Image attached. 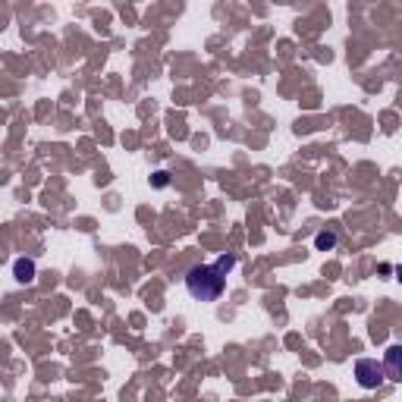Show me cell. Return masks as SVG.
I'll use <instances>...</instances> for the list:
<instances>
[{
  "mask_svg": "<svg viewBox=\"0 0 402 402\" xmlns=\"http://www.w3.org/2000/svg\"><path fill=\"white\" fill-rule=\"evenodd\" d=\"M154 176H157V179H154L157 186H167V173H163V170H161V173H154Z\"/></svg>",
  "mask_w": 402,
  "mask_h": 402,
  "instance_id": "8992f818",
  "label": "cell"
},
{
  "mask_svg": "<svg viewBox=\"0 0 402 402\" xmlns=\"http://www.w3.org/2000/svg\"><path fill=\"white\" fill-rule=\"evenodd\" d=\"M333 245H336V232L333 230H320L318 236H314V248L318 251H330Z\"/></svg>",
  "mask_w": 402,
  "mask_h": 402,
  "instance_id": "5b68a950",
  "label": "cell"
},
{
  "mask_svg": "<svg viewBox=\"0 0 402 402\" xmlns=\"http://www.w3.org/2000/svg\"><path fill=\"white\" fill-rule=\"evenodd\" d=\"M13 270H16V280L19 283H31V280H35V261H29V258H19V261L13 264Z\"/></svg>",
  "mask_w": 402,
  "mask_h": 402,
  "instance_id": "277c9868",
  "label": "cell"
},
{
  "mask_svg": "<svg viewBox=\"0 0 402 402\" xmlns=\"http://www.w3.org/2000/svg\"><path fill=\"white\" fill-rule=\"evenodd\" d=\"M383 371H387V380L402 383V343H393L383 352Z\"/></svg>",
  "mask_w": 402,
  "mask_h": 402,
  "instance_id": "3957f363",
  "label": "cell"
},
{
  "mask_svg": "<svg viewBox=\"0 0 402 402\" xmlns=\"http://www.w3.org/2000/svg\"><path fill=\"white\" fill-rule=\"evenodd\" d=\"M236 267V255H220L214 264H195L186 274V289L198 302H217L226 289V274Z\"/></svg>",
  "mask_w": 402,
  "mask_h": 402,
  "instance_id": "6da1fadb",
  "label": "cell"
},
{
  "mask_svg": "<svg viewBox=\"0 0 402 402\" xmlns=\"http://www.w3.org/2000/svg\"><path fill=\"white\" fill-rule=\"evenodd\" d=\"M355 377H358V387L377 389V387H383V380H387V371H383V364H377V358H358Z\"/></svg>",
  "mask_w": 402,
  "mask_h": 402,
  "instance_id": "7a4b0ae2",
  "label": "cell"
}]
</instances>
